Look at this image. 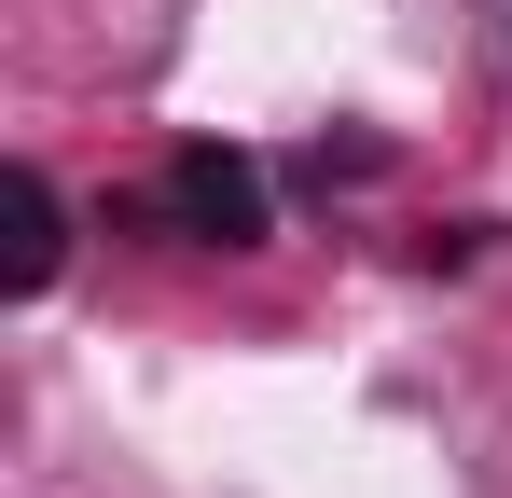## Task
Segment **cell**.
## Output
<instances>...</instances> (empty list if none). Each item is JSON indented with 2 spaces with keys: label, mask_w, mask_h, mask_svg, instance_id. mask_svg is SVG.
I'll use <instances>...</instances> for the list:
<instances>
[{
  "label": "cell",
  "mask_w": 512,
  "mask_h": 498,
  "mask_svg": "<svg viewBox=\"0 0 512 498\" xmlns=\"http://www.w3.org/2000/svg\"><path fill=\"white\" fill-rule=\"evenodd\" d=\"M167 222L194 249H263V166L222 153V139H180L167 153Z\"/></svg>",
  "instance_id": "obj_1"
},
{
  "label": "cell",
  "mask_w": 512,
  "mask_h": 498,
  "mask_svg": "<svg viewBox=\"0 0 512 498\" xmlns=\"http://www.w3.org/2000/svg\"><path fill=\"white\" fill-rule=\"evenodd\" d=\"M0 222H14L0 291H14V305H28V291H56V263H70V208H56V180H42V166H14V180H0Z\"/></svg>",
  "instance_id": "obj_2"
}]
</instances>
